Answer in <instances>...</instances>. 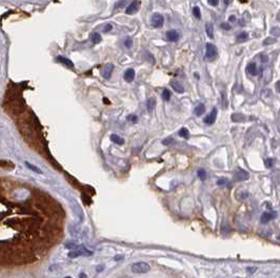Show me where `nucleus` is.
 <instances>
[{"instance_id":"f257e3e1","label":"nucleus","mask_w":280,"mask_h":278,"mask_svg":"<svg viewBox=\"0 0 280 278\" xmlns=\"http://www.w3.org/2000/svg\"><path fill=\"white\" fill-rule=\"evenodd\" d=\"M151 270V267L145 262H136L132 265V271L136 274H143L147 273Z\"/></svg>"},{"instance_id":"f03ea898","label":"nucleus","mask_w":280,"mask_h":278,"mask_svg":"<svg viewBox=\"0 0 280 278\" xmlns=\"http://www.w3.org/2000/svg\"><path fill=\"white\" fill-rule=\"evenodd\" d=\"M163 22H164V18L161 14L159 13H154L151 17V25L153 27H161L163 25Z\"/></svg>"},{"instance_id":"7ed1b4c3","label":"nucleus","mask_w":280,"mask_h":278,"mask_svg":"<svg viewBox=\"0 0 280 278\" xmlns=\"http://www.w3.org/2000/svg\"><path fill=\"white\" fill-rule=\"evenodd\" d=\"M206 51H205V56L208 59H214L217 56V47L212 43H206Z\"/></svg>"},{"instance_id":"20e7f679","label":"nucleus","mask_w":280,"mask_h":278,"mask_svg":"<svg viewBox=\"0 0 280 278\" xmlns=\"http://www.w3.org/2000/svg\"><path fill=\"white\" fill-rule=\"evenodd\" d=\"M216 116H217V108H213L211 113L204 118L203 122H204L206 125H212V124H214V122L216 121Z\"/></svg>"},{"instance_id":"39448f33","label":"nucleus","mask_w":280,"mask_h":278,"mask_svg":"<svg viewBox=\"0 0 280 278\" xmlns=\"http://www.w3.org/2000/svg\"><path fill=\"white\" fill-rule=\"evenodd\" d=\"M139 7H140L139 1L135 0L134 2H132V3L127 7V9L125 10V13H127V15H133V14H135V13H137V12H138Z\"/></svg>"},{"instance_id":"423d86ee","label":"nucleus","mask_w":280,"mask_h":278,"mask_svg":"<svg viewBox=\"0 0 280 278\" xmlns=\"http://www.w3.org/2000/svg\"><path fill=\"white\" fill-rule=\"evenodd\" d=\"M249 173L247 171H244V170H237V171L234 173V180L236 181H239V182H242V181H247L249 178Z\"/></svg>"},{"instance_id":"0eeeda50","label":"nucleus","mask_w":280,"mask_h":278,"mask_svg":"<svg viewBox=\"0 0 280 278\" xmlns=\"http://www.w3.org/2000/svg\"><path fill=\"white\" fill-rule=\"evenodd\" d=\"M277 213L276 212H264L261 216V223H267L271 219L276 218Z\"/></svg>"},{"instance_id":"6e6552de","label":"nucleus","mask_w":280,"mask_h":278,"mask_svg":"<svg viewBox=\"0 0 280 278\" xmlns=\"http://www.w3.org/2000/svg\"><path fill=\"white\" fill-rule=\"evenodd\" d=\"M113 69H114V65H113V64H107L103 68H102V70H101V74L103 76V78L109 79V78L111 77L112 72H113Z\"/></svg>"},{"instance_id":"1a4fd4ad","label":"nucleus","mask_w":280,"mask_h":278,"mask_svg":"<svg viewBox=\"0 0 280 278\" xmlns=\"http://www.w3.org/2000/svg\"><path fill=\"white\" fill-rule=\"evenodd\" d=\"M166 39L171 41V42H175L179 39V34L177 31L175 29H171V31H167L166 32Z\"/></svg>"},{"instance_id":"9d476101","label":"nucleus","mask_w":280,"mask_h":278,"mask_svg":"<svg viewBox=\"0 0 280 278\" xmlns=\"http://www.w3.org/2000/svg\"><path fill=\"white\" fill-rule=\"evenodd\" d=\"M124 79L127 82H132L135 79V70L133 68H129L127 70L124 72Z\"/></svg>"},{"instance_id":"9b49d317","label":"nucleus","mask_w":280,"mask_h":278,"mask_svg":"<svg viewBox=\"0 0 280 278\" xmlns=\"http://www.w3.org/2000/svg\"><path fill=\"white\" fill-rule=\"evenodd\" d=\"M171 85H172L173 89L176 91V92H178V94H183V92H184V87L180 84L179 82L171 81Z\"/></svg>"},{"instance_id":"f8f14e48","label":"nucleus","mask_w":280,"mask_h":278,"mask_svg":"<svg viewBox=\"0 0 280 278\" xmlns=\"http://www.w3.org/2000/svg\"><path fill=\"white\" fill-rule=\"evenodd\" d=\"M57 61H59L60 63H62L63 65H65L66 67H70V68H73L74 67V64H73V62L68 58H64V57H61V56H58L57 57Z\"/></svg>"},{"instance_id":"ddd939ff","label":"nucleus","mask_w":280,"mask_h":278,"mask_svg":"<svg viewBox=\"0 0 280 278\" xmlns=\"http://www.w3.org/2000/svg\"><path fill=\"white\" fill-rule=\"evenodd\" d=\"M247 70H248L249 74H252V76H256V74H258L257 66H256L255 63H250V64H248V66H247Z\"/></svg>"},{"instance_id":"4468645a","label":"nucleus","mask_w":280,"mask_h":278,"mask_svg":"<svg viewBox=\"0 0 280 278\" xmlns=\"http://www.w3.org/2000/svg\"><path fill=\"white\" fill-rule=\"evenodd\" d=\"M205 32L208 34V38H214V27H213V24L211 22H208L205 24Z\"/></svg>"},{"instance_id":"2eb2a0df","label":"nucleus","mask_w":280,"mask_h":278,"mask_svg":"<svg viewBox=\"0 0 280 278\" xmlns=\"http://www.w3.org/2000/svg\"><path fill=\"white\" fill-rule=\"evenodd\" d=\"M194 112H195V114L197 116H202V114L205 112V106L203 105V104H198V105L195 107V109H194Z\"/></svg>"},{"instance_id":"dca6fc26","label":"nucleus","mask_w":280,"mask_h":278,"mask_svg":"<svg viewBox=\"0 0 280 278\" xmlns=\"http://www.w3.org/2000/svg\"><path fill=\"white\" fill-rule=\"evenodd\" d=\"M155 106H156V99L155 98H150L147 103V108L149 110V112H152L154 108H155Z\"/></svg>"},{"instance_id":"f3484780","label":"nucleus","mask_w":280,"mask_h":278,"mask_svg":"<svg viewBox=\"0 0 280 278\" xmlns=\"http://www.w3.org/2000/svg\"><path fill=\"white\" fill-rule=\"evenodd\" d=\"M111 140H112V142L116 143V144H118V145H122V144L124 143L123 139H122V138H120L119 136H117V134H112Z\"/></svg>"},{"instance_id":"a211bd4d","label":"nucleus","mask_w":280,"mask_h":278,"mask_svg":"<svg viewBox=\"0 0 280 278\" xmlns=\"http://www.w3.org/2000/svg\"><path fill=\"white\" fill-rule=\"evenodd\" d=\"M248 39H249V35H248V33H245V32L240 33V34L237 36L238 42H244V41H247Z\"/></svg>"},{"instance_id":"6ab92c4d","label":"nucleus","mask_w":280,"mask_h":278,"mask_svg":"<svg viewBox=\"0 0 280 278\" xmlns=\"http://www.w3.org/2000/svg\"><path fill=\"white\" fill-rule=\"evenodd\" d=\"M91 39H92V41H93V43L97 44V43H99L101 41V36H100V34H98V33H93L91 36Z\"/></svg>"},{"instance_id":"aec40b11","label":"nucleus","mask_w":280,"mask_h":278,"mask_svg":"<svg viewBox=\"0 0 280 278\" xmlns=\"http://www.w3.org/2000/svg\"><path fill=\"white\" fill-rule=\"evenodd\" d=\"M25 165H26V167H27V168H29L31 170H33V171H35L36 173H39V174H41V173H42V171H41L38 167H36V166H34V165H31L29 162H25Z\"/></svg>"},{"instance_id":"412c9836","label":"nucleus","mask_w":280,"mask_h":278,"mask_svg":"<svg viewBox=\"0 0 280 278\" xmlns=\"http://www.w3.org/2000/svg\"><path fill=\"white\" fill-rule=\"evenodd\" d=\"M179 136L181 138H184V139H189L190 136V133H189V130L186 129V128H181L179 130Z\"/></svg>"},{"instance_id":"4be33fe9","label":"nucleus","mask_w":280,"mask_h":278,"mask_svg":"<svg viewBox=\"0 0 280 278\" xmlns=\"http://www.w3.org/2000/svg\"><path fill=\"white\" fill-rule=\"evenodd\" d=\"M197 175H198L201 181H205V178H206V172L203 169H199L197 171Z\"/></svg>"},{"instance_id":"5701e85b","label":"nucleus","mask_w":280,"mask_h":278,"mask_svg":"<svg viewBox=\"0 0 280 278\" xmlns=\"http://www.w3.org/2000/svg\"><path fill=\"white\" fill-rule=\"evenodd\" d=\"M171 91L169 90V89H164V90L162 91V99L164 101H169V99H171Z\"/></svg>"},{"instance_id":"b1692460","label":"nucleus","mask_w":280,"mask_h":278,"mask_svg":"<svg viewBox=\"0 0 280 278\" xmlns=\"http://www.w3.org/2000/svg\"><path fill=\"white\" fill-rule=\"evenodd\" d=\"M193 15L197 18V19H200L201 18V12H200V9L198 7H195L193 9Z\"/></svg>"},{"instance_id":"393cba45","label":"nucleus","mask_w":280,"mask_h":278,"mask_svg":"<svg viewBox=\"0 0 280 278\" xmlns=\"http://www.w3.org/2000/svg\"><path fill=\"white\" fill-rule=\"evenodd\" d=\"M271 34L274 37H279L280 36V29L279 27H272L271 29Z\"/></svg>"},{"instance_id":"a878e982","label":"nucleus","mask_w":280,"mask_h":278,"mask_svg":"<svg viewBox=\"0 0 280 278\" xmlns=\"http://www.w3.org/2000/svg\"><path fill=\"white\" fill-rule=\"evenodd\" d=\"M276 42V39L274 38H267L263 41V45H270V44H273V43Z\"/></svg>"},{"instance_id":"bb28decb","label":"nucleus","mask_w":280,"mask_h":278,"mask_svg":"<svg viewBox=\"0 0 280 278\" xmlns=\"http://www.w3.org/2000/svg\"><path fill=\"white\" fill-rule=\"evenodd\" d=\"M220 27H221L222 29H224V31H230V29H231V25H230L228 23H225V22L221 23V24H220Z\"/></svg>"},{"instance_id":"cd10ccee","label":"nucleus","mask_w":280,"mask_h":278,"mask_svg":"<svg viewBox=\"0 0 280 278\" xmlns=\"http://www.w3.org/2000/svg\"><path fill=\"white\" fill-rule=\"evenodd\" d=\"M273 162H274L273 158H267L265 160V167H267V168L272 167L273 166Z\"/></svg>"},{"instance_id":"c85d7f7f","label":"nucleus","mask_w":280,"mask_h":278,"mask_svg":"<svg viewBox=\"0 0 280 278\" xmlns=\"http://www.w3.org/2000/svg\"><path fill=\"white\" fill-rule=\"evenodd\" d=\"M132 44H133V42H132V39H130V38L125 39V41H124V45H125V47L130 49L131 46H132Z\"/></svg>"},{"instance_id":"c756f323","label":"nucleus","mask_w":280,"mask_h":278,"mask_svg":"<svg viewBox=\"0 0 280 278\" xmlns=\"http://www.w3.org/2000/svg\"><path fill=\"white\" fill-rule=\"evenodd\" d=\"M208 3L211 4L212 7H217L219 4V0H208Z\"/></svg>"},{"instance_id":"7c9ffc66","label":"nucleus","mask_w":280,"mask_h":278,"mask_svg":"<svg viewBox=\"0 0 280 278\" xmlns=\"http://www.w3.org/2000/svg\"><path fill=\"white\" fill-rule=\"evenodd\" d=\"M125 4V0H120L118 3H116V9H119V7H123V5Z\"/></svg>"},{"instance_id":"2f4dec72","label":"nucleus","mask_w":280,"mask_h":278,"mask_svg":"<svg viewBox=\"0 0 280 278\" xmlns=\"http://www.w3.org/2000/svg\"><path fill=\"white\" fill-rule=\"evenodd\" d=\"M172 142H173V139H172V138H167V139L163 140V141H162V144H163V145H169V144H171Z\"/></svg>"},{"instance_id":"473e14b6","label":"nucleus","mask_w":280,"mask_h":278,"mask_svg":"<svg viewBox=\"0 0 280 278\" xmlns=\"http://www.w3.org/2000/svg\"><path fill=\"white\" fill-rule=\"evenodd\" d=\"M127 120H131V122L136 123V122H137V116H127Z\"/></svg>"},{"instance_id":"72a5a7b5","label":"nucleus","mask_w":280,"mask_h":278,"mask_svg":"<svg viewBox=\"0 0 280 278\" xmlns=\"http://www.w3.org/2000/svg\"><path fill=\"white\" fill-rule=\"evenodd\" d=\"M111 29H112V24H107V25L104 26L103 32H104V33H108V32H110Z\"/></svg>"},{"instance_id":"f704fd0d","label":"nucleus","mask_w":280,"mask_h":278,"mask_svg":"<svg viewBox=\"0 0 280 278\" xmlns=\"http://www.w3.org/2000/svg\"><path fill=\"white\" fill-rule=\"evenodd\" d=\"M82 200H84L85 204H86V205H90V204H91V202H92L91 198H88L86 195H83V196H82Z\"/></svg>"},{"instance_id":"c9c22d12","label":"nucleus","mask_w":280,"mask_h":278,"mask_svg":"<svg viewBox=\"0 0 280 278\" xmlns=\"http://www.w3.org/2000/svg\"><path fill=\"white\" fill-rule=\"evenodd\" d=\"M217 184H218V185H224V184H226V180H225V178H220V180L217 182Z\"/></svg>"},{"instance_id":"e433bc0d","label":"nucleus","mask_w":280,"mask_h":278,"mask_svg":"<svg viewBox=\"0 0 280 278\" xmlns=\"http://www.w3.org/2000/svg\"><path fill=\"white\" fill-rule=\"evenodd\" d=\"M261 61L262 62H267V57L265 55H261Z\"/></svg>"},{"instance_id":"4c0bfd02","label":"nucleus","mask_w":280,"mask_h":278,"mask_svg":"<svg viewBox=\"0 0 280 278\" xmlns=\"http://www.w3.org/2000/svg\"><path fill=\"white\" fill-rule=\"evenodd\" d=\"M276 89L278 92H280V81H278L276 83Z\"/></svg>"},{"instance_id":"58836bf2","label":"nucleus","mask_w":280,"mask_h":278,"mask_svg":"<svg viewBox=\"0 0 280 278\" xmlns=\"http://www.w3.org/2000/svg\"><path fill=\"white\" fill-rule=\"evenodd\" d=\"M230 21H231V22H234V21H236V18H235L234 15H232V16H230Z\"/></svg>"},{"instance_id":"ea45409f","label":"nucleus","mask_w":280,"mask_h":278,"mask_svg":"<svg viewBox=\"0 0 280 278\" xmlns=\"http://www.w3.org/2000/svg\"><path fill=\"white\" fill-rule=\"evenodd\" d=\"M256 270L255 268H248V271H251L250 273H254V271Z\"/></svg>"},{"instance_id":"a19ab883","label":"nucleus","mask_w":280,"mask_h":278,"mask_svg":"<svg viewBox=\"0 0 280 278\" xmlns=\"http://www.w3.org/2000/svg\"><path fill=\"white\" fill-rule=\"evenodd\" d=\"M103 102H104V103H105V104H107V105H109V104H110V101H109L108 99H105V98H104V99H103Z\"/></svg>"},{"instance_id":"79ce46f5","label":"nucleus","mask_w":280,"mask_h":278,"mask_svg":"<svg viewBox=\"0 0 280 278\" xmlns=\"http://www.w3.org/2000/svg\"><path fill=\"white\" fill-rule=\"evenodd\" d=\"M223 1H224V4H225V5H228V4L231 2V0H223Z\"/></svg>"},{"instance_id":"37998d69","label":"nucleus","mask_w":280,"mask_h":278,"mask_svg":"<svg viewBox=\"0 0 280 278\" xmlns=\"http://www.w3.org/2000/svg\"><path fill=\"white\" fill-rule=\"evenodd\" d=\"M101 270H103V267H98V268H97V272L101 271Z\"/></svg>"},{"instance_id":"c03bdc74","label":"nucleus","mask_w":280,"mask_h":278,"mask_svg":"<svg viewBox=\"0 0 280 278\" xmlns=\"http://www.w3.org/2000/svg\"><path fill=\"white\" fill-rule=\"evenodd\" d=\"M80 277H86V275H85V274H80Z\"/></svg>"},{"instance_id":"a18cd8bd","label":"nucleus","mask_w":280,"mask_h":278,"mask_svg":"<svg viewBox=\"0 0 280 278\" xmlns=\"http://www.w3.org/2000/svg\"><path fill=\"white\" fill-rule=\"evenodd\" d=\"M240 1H241V2H242V3H245V2L248 1V0H240Z\"/></svg>"},{"instance_id":"49530a36","label":"nucleus","mask_w":280,"mask_h":278,"mask_svg":"<svg viewBox=\"0 0 280 278\" xmlns=\"http://www.w3.org/2000/svg\"><path fill=\"white\" fill-rule=\"evenodd\" d=\"M278 238H279V239H280V235H279V236H278Z\"/></svg>"}]
</instances>
